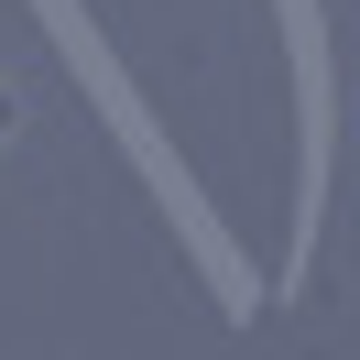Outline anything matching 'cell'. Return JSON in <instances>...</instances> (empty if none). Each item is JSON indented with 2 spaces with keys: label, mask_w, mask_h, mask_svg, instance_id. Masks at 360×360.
<instances>
[]
</instances>
